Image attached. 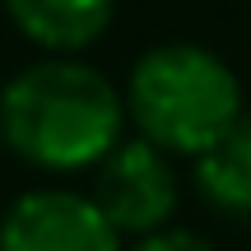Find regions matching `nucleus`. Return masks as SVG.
I'll return each mask as SVG.
<instances>
[{
  "mask_svg": "<svg viewBox=\"0 0 251 251\" xmlns=\"http://www.w3.org/2000/svg\"><path fill=\"white\" fill-rule=\"evenodd\" d=\"M130 251H209V242L200 233H186V228H163V233L140 237Z\"/></svg>",
  "mask_w": 251,
  "mask_h": 251,
  "instance_id": "7",
  "label": "nucleus"
},
{
  "mask_svg": "<svg viewBox=\"0 0 251 251\" xmlns=\"http://www.w3.org/2000/svg\"><path fill=\"white\" fill-rule=\"evenodd\" d=\"M126 98L75 56H47L0 89V144L42 172L98 168L121 144Z\"/></svg>",
  "mask_w": 251,
  "mask_h": 251,
  "instance_id": "1",
  "label": "nucleus"
},
{
  "mask_svg": "<svg viewBox=\"0 0 251 251\" xmlns=\"http://www.w3.org/2000/svg\"><path fill=\"white\" fill-rule=\"evenodd\" d=\"M93 205L112 228L135 237L163 233L177 209V172L168 153L149 140H121L107 158L93 168Z\"/></svg>",
  "mask_w": 251,
  "mask_h": 251,
  "instance_id": "3",
  "label": "nucleus"
},
{
  "mask_svg": "<svg viewBox=\"0 0 251 251\" xmlns=\"http://www.w3.org/2000/svg\"><path fill=\"white\" fill-rule=\"evenodd\" d=\"M121 98L140 140L163 153H191V158H200L247 112L233 65L196 42L149 47L135 61Z\"/></svg>",
  "mask_w": 251,
  "mask_h": 251,
  "instance_id": "2",
  "label": "nucleus"
},
{
  "mask_svg": "<svg viewBox=\"0 0 251 251\" xmlns=\"http://www.w3.org/2000/svg\"><path fill=\"white\" fill-rule=\"evenodd\" d=\"M0 251H121V237L79 191H24L0 219Z\"/></svg>",
  "mask_w": 251,
  "mask_h": 251,
  "instance_id": "4",
  "label": "nucleus"
},
{
  "mask_svg": "<svg viewBox=\"0 0 251 251\" xmlns=\"http://www.w3.org/2000/svg\"><path fill=\"white\" fill-rule=\"evenodd\" d=\"M196 186L214 209L251 219V112H242L196 158Z\"/></svg>",
  "mask_w": 251,
  "mask_h": 251,
  "instance_id": "6",
  "label": "nucleus"
},
{
  "mask_svg": "<svg viewBox=\"0 0 251 251\" xmlns=\"http://www.w3.org/2000/svg\"><path fill=\"white\" fill-rule=\"evenodd\" d=\"M112 9L117 0H5V14L14 19L19 33L56 56L98 42L112 24Z\"/></svg>",
  "mask_w": 251,
  "mask_h": 251,
  "instance_id": "5",
  "label": "nucleus"
}]
</instances>
